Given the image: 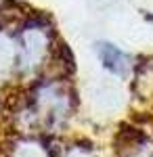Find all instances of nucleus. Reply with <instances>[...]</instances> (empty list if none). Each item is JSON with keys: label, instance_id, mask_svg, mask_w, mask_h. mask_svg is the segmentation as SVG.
Listing matches in <instances>:
<instances>
[{"label": "nucleus", "instance_id": "1", "mask_svg": "<svg viewBox=\"0 0 153 157\" xmlns=\"http://www.w3.org/2000/svg\"><path fill=\"white\" fill-rule=\"evenodd\" d=\"M96 50H99L101 63H103V67H105L107 71H111L113 75H120V78H124L130 71V59L118 46H113L109 42H99Z\"/></svg>", "mask_w": 153, "mask_h": 157}]
</instances>
